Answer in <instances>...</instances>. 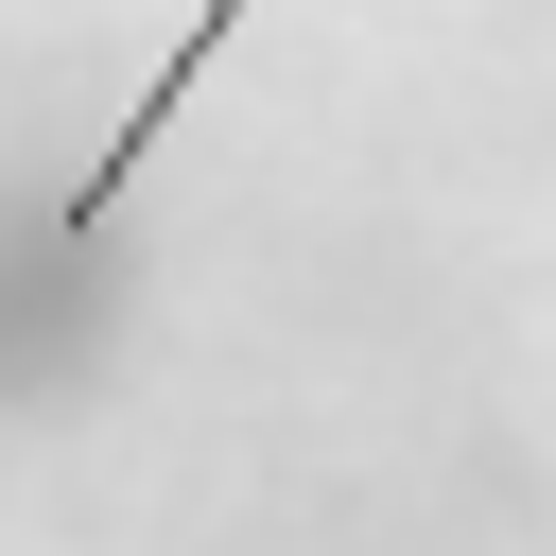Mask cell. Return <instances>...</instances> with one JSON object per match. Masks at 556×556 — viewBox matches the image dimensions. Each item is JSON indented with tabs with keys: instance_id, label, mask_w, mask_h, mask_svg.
<instances>
[{
	"instance_id": "obj_1",
	"label": "cell",
	"mask_w": 556,
	"mask_h": 556,
	"mask_svg": "<svg viewBox=\"0 0 556 556\" xmlns=\"http://www.w3.org/2000/svg\"><path fill=\"white\" fill-rule=\"evenodd\" d=\"M243 17H261V0H191V35H174V52H156V70H139V104H122V122H104V139H87V174H70V191H52V261H70V278H87V261H104V226H122V191H139V174H156V139H174V104H191V87H208V52H226V35H243Z\"/></svg>"
}]
</instances>
